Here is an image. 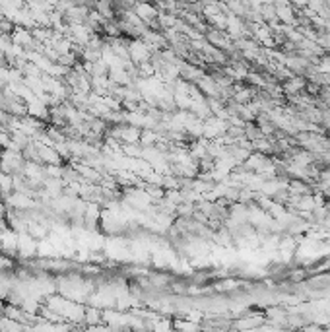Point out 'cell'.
<instances>
[{
	"label": "cell",
	"instance_id": "obj_1",
	"mask_svg": "<svg viewBox=\"0 0 330 332\" xmlns=\"http://www.w3.org/2000/svg\"><path fill=\"white\" fill-rule=\"evenodd\" d=\"M134 6H136V8H134L136 16H138L142 22H146V23L155 22V18H157V10H155L154 6H150L148 2H138V4H134Z\"/></svg>",
	"mask_w": 330,
	"mask_h": 332
},
{
	"label": "cell",
	"instance_id": "obj_2",
	"mask_svg": "<svg viewBox=\"0 0 330 332\" xmlns=\"http://www.w3.org/2000/svg\"><path fill=\"white\" fill-rule=\"evenodd\" d=\"M0 188L2 190H10L12 188V179L8 175H0Z\"/></svg>",
	"mask_w": 330,
	"mask_h": 332
},
{
	"label": "cell",
	"instance_id": "obj_3",
	"mask_svg": "<svg viewBox=\"0 0 330 332\" xmlns=\"http://www.w3.org/2000/svg\"><path fill=\"white\" fill-rule=\"evenodd\" d=\"M188 2H196V0H188Z\"/></svg>",
	"mask_w": 330,
	"mask_h": 332
}]
</instances>
